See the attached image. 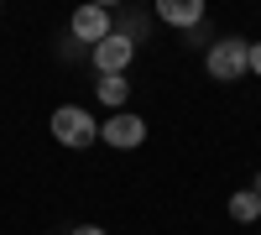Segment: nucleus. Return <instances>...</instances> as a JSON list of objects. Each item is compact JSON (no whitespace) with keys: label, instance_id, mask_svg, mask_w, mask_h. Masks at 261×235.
<instances>
[{"label":"nucleus","instance_id":"nucleus-1","mask_svg":"<svg viewBox=\"0 0 261 235\" xmlns=\"http://www.w3.org/2000/svg\"><path fill=\"white\" fill-rule=\"evenodd\" d=\"M204 68H209L214 84H241V79L251 73V42H246V37H220V42H209Z\"/></svg>","mask_w":261,"mask_h":235},{"label":"nucleus","instance_id":"nucleus-2","mask_svg":"<svg viewBox=\"0 0 261 235\" xmlns=\"http://www.w3.org/2000/svg\"><path fill=\"white\" fill-rule=\"evenodd\" d=\"M53 136H58V146H68V152H89L99 141V120L84 110V105H58L53 110Z\"/></svg>","mask_w":261,"mask_h":235},{"label":"nucleus","instance_id":"nucleus-3","mask_svg":"<svg viewBox=\"0 0 261 235\" xmlns=\"http://www.w3.org/2000/svg\"><path fill=\"white\" fill-rule=\"evenodd\" d=\"M89 63H94L99 79H115V73H125L130 63H136V42H130L125 32H110L99 47H89Z\"/></svg>","mask_w":261,"mask_h":235},{"label":"nucleus","instance_id":"nucleus-4","mask_svg":"<svg viewBox=\"0 0 261 235\" xmlns=\"http://www.w3.org/2000/svg\"><path fill=\"white\" fill-rule=\"evenodd\" d=\"M99 141H105V146H115V152H130V146H141V141H146V120H141V115H130V110H115L110 120L99 125Z\"/></svg>","mask_w":261,"mask_h":235},{"label":"nucleus","instance_id":"nucleus-5","mask_svg":"<svg viewBox=\"0 0 261 235\" xmlns=\"http://www.w3.org/2000/svg\"><path fill=\"white\" fill-rule=\"evenodd\" d=\"M68 32H73V42H89V47H99V42L115 32V21H110V11H105V6H79L73 21H68Z\"/></svg>","mask_w":261,"mask_h":235},{"label":"nucleus","instance_id":"nucleus-6","mask_svg":"<svg viewBox=\"0 0 261 235\" xmlns=\"http://www.w3.org/2000/svg\"><path fill=\"white\" fill-rule=\"evenodd\" d=\"M204 16H209L204 0H162L157 6V21H167V27H178V32H199Z\"/></svg>","mask_w":261,"mask_h":235},{"label":"nucleus","instance_id":"nucleus-7","mask_svg":"<svg viewBox=\"0 0 261 235\" xmlns=\"http://www.w3.org/2000/svg\"><path fill=\"white\" fill-rule=\"evenodd\" d=\"M230 220H235V225H256V220H261L256 188H235V194H230Z\"/></svg>","mask_w":261,"mask_h":235},{"label":"nucleus","instance_id":"nucleus-8","mask_svg":"<svg viewBox=\"0 0 261 235\" xmlns=\"http://www.w3.org/2000/svg\"><path fill=\"white\" fill-rule=\"evenodd\" d=\"M94 94L110 105V110H125V99H130V84H125V73H115V79H99L94 84Z\"/></svg>","mask_w":261,"mask_h":235},{"label":"nucleus","instance_id":"nucleus-9","mask_svg":"<svg viewBox=\"0 0 261 235\" xmlns=\"http://www.w3.org/2000/svg\"><path fill=\"white\" fill-rule=\"evenodd\" d=\"M251 73H256V79H261V37H256V42H251Z\"/></svg>","mask_w":261,"mask_h":235},{"label":"nucleus","instance_id":"nucleus-10","mask_svg":"<svg viewBox=\"0 0 261 235\" xmlns=\"http://www.w3.org/2000/svg\"><path fill=\"white\" fill-rule=\"evenodd\" d=\"M68 235H105V230H99V225H73Z\"/></svg>","mask_w":261,"mask_h":235},{"label":"nucleus","instance_id":"nucleus-11","mask_svg":"<svg viewBox=\"0 0 261 235\" xmlns=\"http://www.w3.org/2000/svg\"><path fill=\"white\" fill-rule=\"evenodd\" d=\"M256 199H261V173H256Z\"/></svg>","mask_w":261,"mask_h":235}]
</instances>
